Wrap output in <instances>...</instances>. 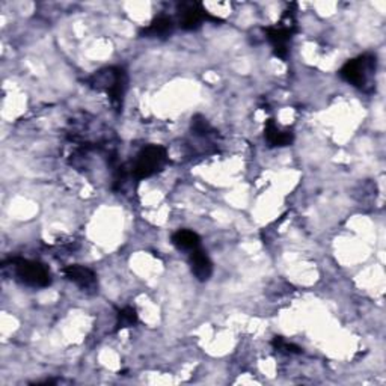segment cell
<instances>
[{
	"instance_id": "obj_1",
	"label": "cell",
	"mask_w": 386,
	"mask_h": 386,
	"mask_svg": "<svg viewBox=\"0 0 386 386\" xmlns=\"http://www.w3.org/2000/svg\"><path fill=\"white\" fill-rule=\"evenodd\" d=\"M89 86L100 91V93H105L110 98L112 105L121 109L127 93L128 77L123 68H103L89 77Z\"/></svg>"
},
{
	"instance_id": "obj_2",
	"label": "cell",
	"mask_w": 386,
	"mask_h": 386,
	"mask_svg": "<svg viewBox=\"0 0 386 386\" xmlns=\"http://www.w3.org/2000/svg\"><path fill=\"white\" fill-rule=\"evenodd\" d=\"M375 67H378L375 56L362 55L349 60L347 64H344V67L340 69V76L354 88L370 93L374 88Z\"/></svg>"
},
{
	"instance_id": "obj_3",
	"label": "cell",
	"mask_w": 386,
	"mask_h": 386,
	"mask_svg": "<svg viewBox=\"0 0 386 386\" xmlns=\"http://www.w3.org/2000/svg\"><path fill=\"white\" fill-rule=\"evenodd\" d=\"M11 264L14 267V273H15L17 279L22 284H26V286H29V287L44 288L52 284L50 272L43 262L32 261V260H23V258H14V260H11Z\"/></svg>"
},
{
	"instance_id": "obj_4",
	"label": "cell",
	"mask_w": 386,
	"mask_h": 386,
	"mask_svg": "<svg viewBox=\"0 0 386 386\" xmlns=\"http://www.w3.org/2000/svg\"><path fill=\"white\" fill-rule=\"evenodd\" d=\"M168 164V151L160 145H149L142 149L133 168V175L138 180H144L156 175Z\"/></svg>"
},
{
	"instance_id": "obj_5",
	"label": "cell",
	"mask_w": 386,
	"mask_h": 386,
	"mask_svg": "<svg viewBox=\"0 0 386 386\" xmlns=\"http://www.w3.org/2000/svg\"><path fill=\"white\" fill-rule=\"evenodd\" d=\"M180 13V26L185 30H197L201 27L204 20H213V22H219L218 17L210 15L204 6L198 2H187L181 4L178 6Z\"/></svg>"
},
{
	"instance_id": "obj_6",
	"label": "cell",
	"mask_w": 386,
	"mask_h": 386,
	"mask_svg": "<svg viewBox=\"0 0 386 386\" xmlns=\"http://www.w3.org/2000/svg\"><path fill=\"white\" fill-rule=\"evenodd\" d=\"M296 32V22L291 20L287 25L279 27H267L266 35L270 44L275 50V55L279 58H286L288 53V43L291 41L293 34Z\"/></svg>"
},
{
	"instance_id": "obj_7",
	"label": "cell",
	"mask_w": 386,
	"mask_h": 386,
	"mask_svg": "<svg viewBox=\"0 0 386 386\" xmlns=\"http://www.w3.org/2000/svg\"><path fill=\"white\" fill-rule=\"evenodd\" d=\"M64 275L68 281L74 282L82 291L95 293L98 288L97 275L93 270L85 267V266H79V264H74V266H68L64 269Z\"/></svg>"
},
{
	"instance_id": "obj_8",
	"label": "cell",
	"mask_w": 386,
	"mask_h": 386,
	"mask_svg": "<svg viewBox=\"0 0 386 386\" xmlns=\"http://www.w3.org/2000/svg\"><path fill=\"white\" fill-rule=\"evenodd\" d=\"M190 267L193 275L201 282L208 281L213 275V262L207 253L199 248L190 252Z\"/></svg>"
},
{
	"instance_id": "obj_9",
	"label": "cell",
	"mask_w": 386,
	"mask_h": 386,
	"mask_svg": "<svg viewBox=\"0 0 386 386\" xmlns=\"http://www.w3.org/2000/svg\"><path fill=\"white\" fill-rule=\"evenodd\" d=\"M175 29V23L174 20L168 15H159L157 18L152 20L148 27H145L142 30V34H144L147 38H161L165 39L168 36L172 35Z\"/></svg>"
},
{
	"instance_id": "obj_10",
	"label": "cell",
	"mask_w": 386,
	"mask_h": 386,
	"mask_svg": "<svg viewBox=\"0 0 386 386\" xmlns=\"http://www.w3.org/2000/svg\"><path fill=\"white\" fill-rule=\"evenodd\" d=\"M266 139L270 144V147H288L293 144L294 135L291 131H284L278 128L275 121L269 119L266 124Z\"/></svg>"
},
{
	"instance_id": "obj_11",
	"label": "cell",
	"mask_w": 386,
	"mask_h": 386,
	"mask_svg": "<svg viewBox=\"0 0 386 386\" xmlns=\"http://www.w3.org/2000/svg\"><path fill=\"white\" fill-rule=\"evenodd\" d=\"M172 245H174L180 251H195L201 245V239L190 229H178L172 234Z\"/></svg>"
},
{
	"instance_id": "obj_12",
	"label": "cell",
	"mask_w": 386,
	"mask_h": 386,
	"mask_svg": "<svg viewBox=\"0 0 386 386\" xmlns=\"http://www.w3.org/2000/svg\"><path fill=\"white\" fill-rule=\"evenodd\" d=\"M139 316L138 311L131 307H126L123 310L118 311V317H117V331H123L127 328H133L135 324H138Z\"/></svg>"
},
{
	"instance_id": "obj_13",
	"label": "cell",
	"mask_w": 386,
	"mask_h": 386,
	"mask_svg": "<svg viewBox=\"0 0 386 386\" xmlns=\"http://www.w3.org/2000/svg\"><path fill=\"white\" fill-rule=\"evenodd\" d=\"M192 130L197 136H208L213 133V127L210 126L208 121L201 115L192 118Z\"/></svg>"
},
{
	"instance_id": "obj_14",
	"label": "cell",
	"mask_w": 386,
	"mask_h": 386,
	"mask_svg": "<svg viewBox=\"0 0 386 386\" xmlns=\"http://www.w3.org/2000/svg\"><path fill=\"white\" fill-rule=\"evenodd\" d=\"M272 345L279 353H286V354H299V353H302V349L299 347V345L293 344V342H288L287 340H284L282 337H275V338H273Z\"/></svg>"
}]
</instances>
